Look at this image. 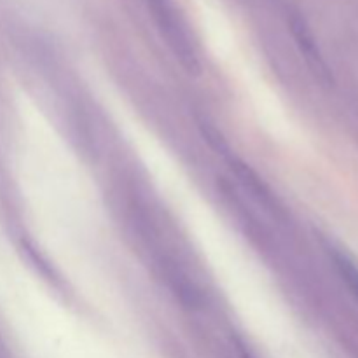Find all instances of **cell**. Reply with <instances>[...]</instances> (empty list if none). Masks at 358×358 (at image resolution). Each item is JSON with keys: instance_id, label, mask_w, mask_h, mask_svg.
<instances>
[{"instance_id": "6da1fadb", "label": "cell", "mask_w": 358, "mask_h": 358, "mask_svg": "<svg viewBox=\"0 0 358 358\" xmlns=\"http://www.w3.org/2000/svg\"><path fill=\"white\" fill-rule=\"evenodd\" d=\"M339 264H341V269H343V273H345L346 280H348L350 287L355 290V294L358 297V271H357V268L346 261H339Z\"/></svg>"}]
</instances>
